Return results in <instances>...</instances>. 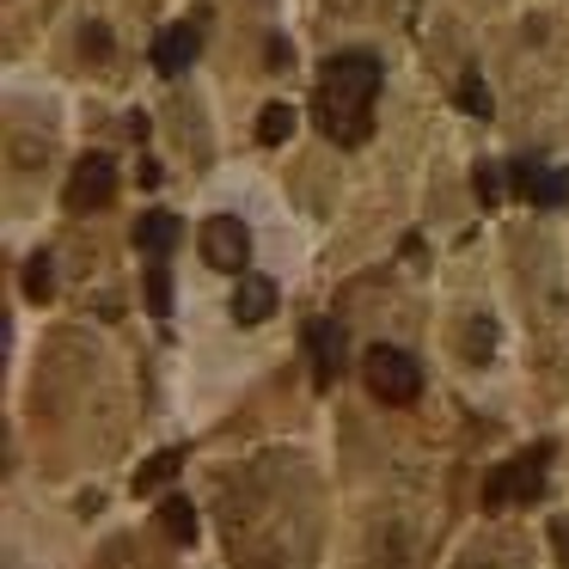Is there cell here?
Wrapping results in <instances>:
<instances>
[{
	"instance_id": "cell-1",
	"label": "cell",
	"mask_w": 569,
	"mask_h": 569,
	"mask_svg": "<svg viewBox=\"0 0 569 569\" xmlns=\"http://www.w3.org/2000/svg\"><path fill=\"white\" fill-rule=\"evenodd\" d=\"M386 87L380 56L368 50H337L319 74V92H312V123H319L325 141L337 148H361L373 136V99Z\"/></svg>"
},
{
	"instance_id": "cell-2",
	"label": "cell",
	"mask_w": 569,
	"mask_h": 569,
	"mask_svg": "<svg viewBox=\"0 0 569 569\" xmlns=\"http://www.w3.org/2000/svg\"><path fill=\"white\" fill-rule=\"evenodd\" d=\"M361 380H368V392L380 398V405H417L422 398V361L398 343H373L368 356H361Z\"/></svg>"
},
{
	"instance_id": "cell-3",
	"label": "cell",
	"mask_w": 569,
	"mask_h": 569,
	"mask_svg": "<svg viewBox=\"0 0 569 569\" xmlns=\"http://www.w3.org/2000/svg\"><path fill=\"white\" fill-rule=\"evenodd\" d=\"M202 263H209V270H221V276H246L251 233H246V221H239V214H209V221H202Z\"/></svg>"
},
{
	"instance_id": "cell-4",
	"label": "cell",
	"mask_w": 569,
	"mask_h": 569,
	"mask_svg": "<svg viewBox=\"0 0 569 569\" xmlns=\"http://www.w3.org/2000/svg\"><path fill=\"white\" fill-rule=\"evenodd\" d=\"M117 160L111 153H87V160L74 166V178H68V209L74 214H92V209H111L117 202Z\"/></svg>"
},
{
	"instance_id": "cell-5",
	"label": "cell",
	"mask_w": 569,
	"mask_h": 569,
	"mask_svg": "<svg viewBox=\"0 0 569 569\" xmlns=\"http://www.w3.org/2000/svg\"><path fill=\"white\" fill-rule=\"evenodd\" d=\"M343 356H349V337L337 319H312L307 325V361H312V386H337L343 380Z\"/></svg>"
},
{
	"instance_id": "cell-6",
	"label": "cell",
	"mask_w": 569,
	"mask_h": 569,
	"mask_svg": "<svg viewBox=\"0 0 569 569\" xmlns=\"http://www.w3.org/2000/svg\"><path fill=\"white\" fill-rule=\"evenodd\" d=\"M508 178H515V190H520V197L532 202V209H563V202H569V172H563V166H539V160H520V166H515V172H508Z\"/></svg>"
},
{
	"instance_id": "cell-7",
	"label": "cell",
	"mask_w": 569,
	"mask_h": 569,
	"mask_svg": "<svg viewBox=\"0 0 569 569\" xmlns=\"http://www.w3.org/2000/svg\"><path fill=\"white\" fill-rule=\"evenodd\" d=\"M197 50H202V26H172V31L153 38V68H160V74H184V68L197 62Z\"/></svg>"
},
{
	"instance_id": "cell-8",
	"label": "cell",
	"mask_w": 569,
	"mask_h": 569,
	"mask_svg": "<svg viewBox=\"0 0 569 569\" xmlns=\"http://www.w3.org/2000/svg\"><path fill=\"white\" fill-rule=\"evenodd\" d=\"M178 233H184V227H178V214L153 209V214H141V221H136V251L160 263V258H172V251H178Z\"/></svg>"
},
{
	"instance_id": "cell-9",
	"label": "cell",
	"mask_w": 569,
	"mask_h": 569,
	"mask_svg": "<svg viewBox=\"0 0 569 569\" xmlns=\"http://www.w3.org/2000/svg\"><path fill=\"white\" fill-rule=\"evenodd\" d=\"M276 312V282L270 276H239V288H233V319L239 325H263Z\"/></svg>"
},
{
	"instance_id": "cell-10",
	"label": "cell",
	"mask_w": 569,
	"mask_h": 569,
	"mask_svg": "<svg viewBox=\"0 0 569 569\" xmlns=\"http://www.w3.org/2000/svg\"><path fill=\"white\" fill-rule=\"evenodd\" d=\"M515 466V502H539L545 496V466H551V447H532V453L508 459Z\"/></svg>"
},
{
	"instance_id": "cell-11",
	"label": "cell",
	"mask_w": 569,
	"mask_h": 569,
	"mask_svg": "<svg viewBox=\"0 0 569 569\" xmlns=\"http://www.w3.org/2000/svg\"><path fill=\"white\" fill-rule=\"evenodd\" d=\"M160 527L172 532L178 545H190V539H197V508H190L178 490H172V496H160Z\"/></svg>"
},
{
	"instance_id": "cell-12",
	"label": "cell",
	"mask_w": 569,
	"mask_h": 569,
	"mask_svg": "<svg viewBox=\"0 0 569 569\" xmlns=\"http://www.w3.org/2000/svg\"><path fill=\"white\" fill-rule=\"evenodd\" d=\"M288 136H295V111H288V104H263L258 111V141L263 148H282Z\"/></svg>"
},
{
	"instance_id": "cell-13",
	"label": "cell",
	"mask_w": 569,
	"mask_h": 569,
	"mask_svg": "<svg viewBox=\"0 0 569 569\" xmlns=\"http://www.w3.org/2000/svg\"><path fill=\"white\" fill-rule=\"evenodd\" d=\"M459 111L466 117H490L496 111V99H490V87H483L478 68H466V80H459Z\"/></svg>"
},
{
	"instance_id": "cell-14",
	"label": "cell",
	"mask_w": 569,
	"mask_h": 569,
	"mask_svg": "<svg viewBox=\"0 0 569 569\" xmlns=\"http://www.w3.org/2000/svg\"><path fill=\"white\" fill-rule=\"evenodd\" d=\"M483 508H490V515L515 508V466H496L490 478H483Z\"/></svg>"
},
{
	"instance_id": "cell-15",
	"label": "cell",
	"mask_w": 569,
	"mask_h": 569,
	"mask_svg": "<svg viewBox=\"0 0 569 569\" xmlns=\"http://www.w3.org/2000/svg\"><path fill=\"white\" fill-rule=\"evenodd\" d=\"M148 312H172V276H166V263H148Z\"/></svg>"
},
{
	"instance_id": "cell-16",
	"label": "cell",
	"mask_w": 569,
	"mask_h": 569,
	"mask_svg": "<svg viewBox=\"0 0 569 569\" xmlns=\"http://www.w3.org/2000/svg\"><path fill=\"white\" fill-rule=\"evenodd\" d=\"M26 295L31 300H50L56 295V270H50V258H43V251L26 263Z\"/></svg>"
},
{
	"instance_id": "cell-17",
	"label": "cell",
	"mask_w": 569,
	"mask_h": 569,
	"mask_svg": "<svg viewBox=\"0 0 569 569\" xmlns=\"http://www.w3.org/2000/svg\"><path fill=\"white\" fill-rule=\"evenodd\" d=\"M178 466H184V459H178V453H153L148 459V466H141V478H136V490H160V483L166 478H172V471Z\"/></svg>"
},
{
	"instance_id": "cell-18",
	"label": "cell",
	"mask_w": 569,
	"mask_h": 569,
	"mask_svg": "<svg viewBox=\"0 0 569 569\" xmlns=\"http://www.w3.org/2000/svg\"><path fill=\"white\" fill-rule=\"evenodd\" d=\"M80 50H87L92 62H104V56H111V31H104L99 19H87V26H80Z\"/></svg>"
},
{
	"instance_id": "cell-19",
	"label": "cell",
	"mask_w": 569,
	"mask_h": 569,
	"mask_svg": "<svg viewBox=\"0 0 569 569\" xmlns=\"http://www.w3.org/2000/svg\"><path fill=\"white\" fill-rule=\"evenodd\" d=\"M471 178H478V202L496 209V202H502V178H496V166H471Z\"/></svg>"
},
{
	"instance_id": "cell-20",
	"label": "cell",
	"mask_w": 569,
	"mask_h": 569,
	"mask_svg": "<svg viewBox=\"0 0 569 569\" xmlns=\"http://www.w3.org/2000/svg\"><path fill=\"white\" fill-rule=\"evenodd\" d=\"M263 62H270L276 74H282V68H295V43H288V38H270V43H263Z\"/></svg>"
},
{
	"instance_id": "cell-21",
	"label": "cell",
	"mask_w": 569,
	"mask_h": 569,
	"mask_svg": "<svg viewBox=\"0 0 569 569\" xmlns=\"http://www.w3.org/2000/svg\"><path fill=\"white\" fill-rule=\"evenodd\" d=\"M551 545H557V563H569V527L563 520H551Z\"/></svg>"
}]
</instances>
